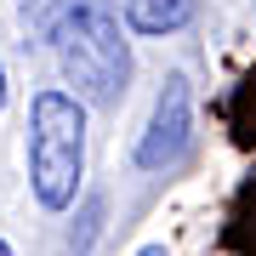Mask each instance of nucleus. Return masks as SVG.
Listing matches in <instances>:
<instances>
[{
  "mask_svg": "<svg viewBox=\"0 0 256 256\" xmlns=\"http://www.w3.org/2000/svg\"><path fill=\"white\" fill-rule=\"evenodd\" d=\"M0 108H6V68H0Z\"/></svg>",
  "mask_w": 256,
  "mask_h": 256,
  "instance_id": "nucleus-5",
  "label": "nucleus"
},
{
  "mask_svg": "<svg viewBox=\"0 0 256 256\" xmlns=\"http://www.w3.org/2000/svg\"><path fill=\"white\" fill-rule=\"evenodd\" d=\"M120 12L137 34H176L194 18V0H120Z\"/></svg>",
  "mask_w": 256,
  "mask_h": 256,
  "instance_id": "nucleus-4",
  "label": "nucleus"
},
{
  "mask_svg": "<svg viewBox=\"0 0 256 256\" xmlns=\"http://www.w3.org/2000/svg\"><path fill=\"white\" fill-rule=\"evenodd\" d=\"M188 137H194L188 80L171 74L165 92H160V102H154V120H148V131H142V142H137V165H142V171H171V165L188 154Z\"/></svg>",
  "mask_w": 256,
  "mask_h": 256,
  "instance_id": "nucleus-3",
  "label": "nucleus"
},
{
  "mask_svg": "<svg viewBox=\"0 0 256 256\" xmlns=\"http://www.w3.org/2000/svg\"><path fill=\"white\" fill-rule=\"evenodd\" d=\"M137 256H165V250H160V245H148V250H137Z\"/></svg>",
  "mask_w": 256,
  "mask_h": 256,
  "instance_id": "nucleus-6",
  "label": "nucleus"
},
{
  "mask_svg": "<svg viewBox=\"0 0 256 256\" xmlns=\"http://www.w3.org/2000/svg\"><path fill=\"white\" fill-rule=\"evenodd\" d=\"M52 57L63 68V80L74 86L80 102H97V108H114L131 86V40L120 18L108 12V0H63L57 18L46 28Z\"/></svg>",
  "mask_w": 256,
  "mask_h": 256,
  "instance_id": "nucleus-1",
  "label": "nucleus"
},
{
  "mask_svg": "<svg viewBox=\"0 0 256 256\" xmlns=\"http://www.w3.org/2000/svg\"><path fill=\"white\" fill-rule=\"evenodd\" d=\"M86 176V102L46 86L28 102V188L40 210H68Z\"/></svg>",
  "mask_w": 256,
  "mask_h": 256,
  "instance_id": "nucleus-2",
  "label": "nucleus"
},
{
  "mask_svg": "<svg viewBox=\"0 0 256 256\" xmlns=\"http://www.w3.org/2000/svg\"><path fill=\"white\" fill-rule=\"evenodd\" d=\"M0 256H12V245H6V239H0Z\"/></svg>",
  "mask_w": 256,
  "mask_h": 256,
  "instance_id": "nucleus-7",
  "label": "nucleus"
}]
</instances>
